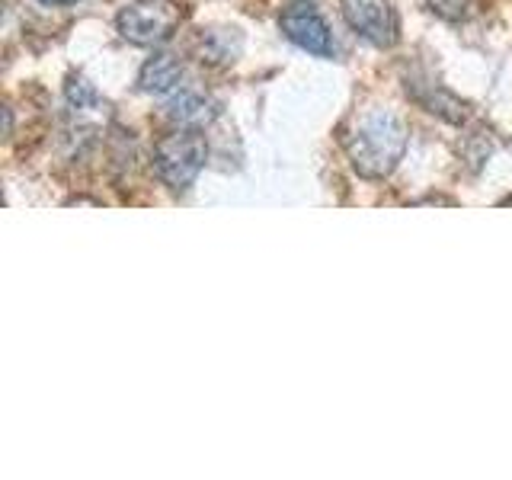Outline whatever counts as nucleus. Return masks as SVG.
Listing matches in <instances>:
<instances>
[{
	"label": "nucleus",
	"mask_w": 512,
	"mask_h": 480,
	"mask_svg": "<svg viewBox=\"0 0 512 480\" xmlns=\"http://www.w3.org/2000/svg\"><path fill=\"white\" fill-rule=\"evenodd\" d=\"M42 4H48V7H71V4H77V0H42Z\"/></svg>",
	"instance_id": "9b49d317"
},
{
	"label": "nucleus",
	"mask_w": 512,
	"mask_h": 480,
	"mask_svg": "<svg viewBox=\"0 0 512 480\" xmlns=\"http://www.w3.org/2000/svg\"><path fill=\"white\" fill-rule=\"evenodd\" d=\"M343 16L352 32H359L378 48H391L397 42V16L391 0H340Z\"/></svg>",
	"instance_id": "39448f33"
},
{
	"label": "nucleus",
	"mask_w": 512,
	"mask_h": 480,
	"mask_svg": "<svg viewBox=\"0 0 512 480\" xmlns=\"http://www.w3.org/2000/svg\"><path fill=\"white\" fill-rule=\"evenodd\" d=\"M240 36L237 29H212L202 36V58L218 61V64H231L240 55Z\"/></svg>",
	"instance_id": "6e6552de"
},
{
	"label": "nucleus",
	"mask_w": 512,
	"mask_h": 480,
	"mask_svg": "<svg viewBox=\"0 0 512 480\" xmlns=\"http://www.w3.org/2000/svg\"><path fill=\"white\" fill-rule=\"evenodd\" d=\"M183 87V64L173 55L160 52L154 58L144 61V68L138 74V90L154 93V96H170Z\"/></svg>",
	"instance_id": "0eeeda50"
},
{
	"label": "nucleus",
	"mask_w": 512,
	"mask_h": 480,
	"mask_svg": "<svg viewBox=\"0 0 512 480\" xmlns=\"http://www.w3.org/2000/svg\"><path fill=\"white\" fill-rule=\"evenodd\" d=\"M205 157H208L205 138L196 132V128H180V132L157 141L154 167H157V176L170 189L183 192L196 183V176L205 167Z\"/></svg>",
	"instance_id": "f03ea898"
},
{
	"label": "nucleus",
	"mask_w": 512,
	"mask_h": 480,
	"mask_svg": "<svg viewBox=\"0 0 512 480\" xmlns=\"http://www.w3.org/2000/svg\"><path fill=\"white\" fill-rule=\"evenodd\" d=\"M218 103L212 100L208 93L196 90V87H180L173 96H170V103H167V116L176 122V125H183V128H199V125H208L215 116H218Z\"/></svg>",
	"instance_id": "423d86ee"
},
{
	"label": "nucleus",
	"mask_w": 512,
	"mask_h": 480,
	"mask_svg": "<svg viewBox=\"0 0 512 480\" xmlns=\"http://www.w3.org/2000/svg\"><path fill=\"white\" fill-rule=\"evenodd\" d=\"M426 4L436 10L442 20H464V16H468V10H471V4L474 0H426Z\"/></svg>",
	"instance_id": "9d476101"
},
{
	"label": "nucleus",
	"mask_w": 512,
	"mask_h": 480,
	"mask_svg": "<svg viewBox=\"0 0 512 480\" xmlns=\"http://www.w3.org/2000/svg\"><path fill=\"white\" fill-rule=\"evenodd\" d=\"M68 103L77 106V109H87V106H96V103H100V96H96V90L87 84L84 77H71V80H68Z\"/></svg>",
	"instance_id": "1a4fd4ad"
},
{
	"label": "nucleus",
	"mask_w": 512,
	"mask_h": 480,
	"mask_svg": "<svg viewBox=\"0 0 512 480\" xmlns=\"http://www.w3.org/2000/svg\"><path fill=\"white\" fill-rule=\"evenodd\" d=\"M183 23L180 0H135L116 16V29L132 45H160L167 42Z\"/></svg>",
	"instance_id": "7ed1b4c3"
},
{
	"label": "nucleus",
	"mask_w": 512,
	"mask_h": 480,
	"mask_svg": "<svg viewBox=\"0 0 512 480\" xmlns=\"http://www.w3.org/2000/svg\"><path fill=\"white\" fill-rule=\"evenodd\" d=\"M407 151V128L391 109H368L346 138L349 164L365 180H384Z\"/></svg>",
	"instance_id": "f257e3e1"
},
{
	"label": "nucleus",
	"mask_w": 512,
	"mask_h": 480,
	"mask_svg": "<svg viewBox=\"0 0 512 480\" xmlns=\"http://www.w3.org/2000/svg\"><path fill=\"white\" fill-rule=\"evenodd\" d=\"M279 26L285 32V39L295 42L298 48H304V52H311L317 58L333 55L330 26L324 23V16L317 13V7L311 4V0H295V4H288Z\"/></svg>",
	"instance_id": "20e7f679"
}]
</instances>
